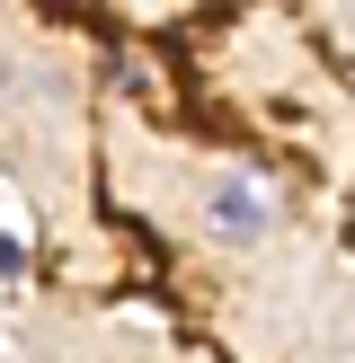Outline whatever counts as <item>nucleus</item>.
<instances>
[{
    "instance_id": "f257e3e1",
    "label": "nucleus",
    "mask_w": 355,
    "mask_h": 363,
    "mask_svg": "<svg viewBox=\"0 0 355 363\" xmlns=\"http://www.w3.org/2000/svg\"><path fill=\"white\" fill-rule=\"evenodd\" d=\"M204 222H213V240L248 248V240H266V230H275V195H266L258 177H213V195H204Z\"/></svg>"
}]
</instances>
